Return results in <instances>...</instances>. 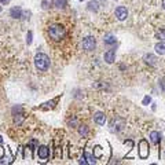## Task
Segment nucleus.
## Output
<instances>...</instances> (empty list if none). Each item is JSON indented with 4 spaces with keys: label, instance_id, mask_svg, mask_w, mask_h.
I'll list each match as a JSON object with an SVG mask.
<instances>
[{
    "label": "nucleus",
    "instance_id": "1",
    "mask_svg": "<svg viewBox=\"0 0 165 165\" xmlns=\"http://www.w3.org/2000/svg\"><path fill=\"white\" fill-rule=\"evenodd\" d=\"M48 35L54 41H61L65 37V35H66V29L61 24H52L48 28Z\"/></svg>",
    "mask_w": 165,
    "mask_h": 165
},
{
    "label": "nucleus",
    "instance_id": "2",
    "mask_svg": "<svg viewBox=\"0 0 165 165\" xmlns=\"http://www.w3.org/2000/svg\"><path fill=\"white\" fill-rule=\"evenodd\" d=\"M35 66L39 72H47L48 68H50V58L47 54L43 52H39V54L35 57Z\"/></svg>",
    "mask_w": 165,
    "mask_h": 165
},
{
    "label": "nucleus",
    "instance_id": "3",
    "mask_svg": "<svg viewBox=\"0 0 165 165\" xmlns=\"http://www.w3.org/2000/svg\"><path fill=\"white\" fill-rule=\"evenodd\" d=\"M81 46L85 51H94L95 50V46H96V40H95V37L88 36L81 41Z\"/></svg>",
    "mask_w": 165,
    "mask_h": 165
},
{
    "label": "nucleus",
    "instance_id": "4",
    "mask_svg": "<svg viewBox=\"0 0 165 165\" xmlns=\"http://www.w3.org/2000/svg\"><path fill=\"white\" fill-rule=\"evenodd\" d=\"M139 155L142 160L149 157V142L146 139H142L139 142Z\"/></svg>",
    "mask_w": 165,
    "mask_h": 165
},
{
    "label": "nucleus",
    "instance_id": "5",
    "mask_svg": "<svg viewBox=\"0 0 165 165\" xmlns=\"http://www.w3.org/2000/svg\"><path fill=\"white\" fill-rule=\"evenodd\" d=\"M37 155H39L40 160L46 161L50 157V149L47 146H37Z\"/></svg>",
    "mask_w": 165,
    "mask_h": 165
},
{
    "label": "nucleus",
    "instance_id": "6",
    "mask_svg": "<svg viewBox=\"0 0 165 165\" xmlns=\"http://www.w3.org/2000/svg\"><path fill=\"white\" fill-rule=\"evenodd\" d=\"M114 15L117 17V19H120V21H124V19H127V17H128V10H127L124 6H120V7L116 8Z\"/></svg>",
    "mask_w": 165,
    "mask_h": 165
},
{
    "label": "nucleus",
    "instance_id": "7",
    "mask_svg": "<svg viewBox=\"0 0 165 165\" xmlns=\"http://www.w3.org/2000/svg\"><path fill=\"white\" fill-rule=\"evenodd\" d=\"M94 121L96 122L98 125H103L105 121H106V116H105V113H102V111H96V113L94 114Z\"/></svg>",
    "mask_w": 165,
    "mask_h": 165
},
{
    "label": "nucleus",
    "instance_id": "8",
    "mask_svg": "<svg viewBox=\"0 0 165 165\" xmlns=\"http://www.w3.org/2000/svg\"><path fill=\"white\" fill-rule=\"evenodd\" d=\"M10 17L14 19L22 18V8L21 7H13L10 10Z\"/></svg>",
    "mask_w": 165,
    "mask_h": 165
},
{
    "label": "nucleus",
    "instance_id": "9",
    "mask_svg": "<svg viewBox=\"0 0 165 165\" xmlns=\"http://www.w3.org/2000/svg\"><path fill=\"white\" fill-rule=\"evenodd\" d=\"M116 59V50H109L108 52H105V61L108 63H113Z\"/></svg>",
    "mask_w": 165,
    "mask_h": 165
},
{
    "label": "nucleus",
    "instance_id": "10",
    "mask_svg": "<svg viewBox=\"0 0 165 165\" xmlns=\"http://www.w3.org/2000/svg\"><path fill=\"white\" fill-rule=\"evenodd\" d=\"M150 140L153 144H158L161 142V133L158 132V131H153V132L150 133Z\"/></svg>",
    "mask_w": 165,
    "mask_h": 165
},
{
    "label": "nucleus",
    "instance_id": "11",
    "mask_svg": "<svg viewBox=\"0 0 165 165\" xmlns=\"http://www.w3.org/2000/svg\"><path fill=\"white\" fill-rule=\"evenodd\" d=\"M154 50L157 54L160 55H165V41H161V43H157L154 47Z\"/></svg>",
    "mask_w": 165,
    "mask_h": 165
},
{
    "label": "nucleus",
    "instance_id": "12",
    "mask_svg": "<svg viewBox=\"0 0 165 165\" xmlns=\"http://www.w3.org/2000/svg\"><path fill=\"white\" fill-rule=\"evenodd\" d=\"M103 43L105 44H108V46H113V44H116V37L113 36V35H106L105 36V39H103Z\"/></svg>",
    "mask_w": 165,
    "mask_h": 165
},
{
    "label": "nucleus",
    "instance_id": "13",
    "mask_svg": "<svg viewBox=\"0 0 165 165\" xmlns=\"http://www.w3.org/2000/svg\"><path fill=\"white\" fill-rule=\"evenodd\" d=\"M143 59H144V62L149 63V65H154L155 63V57L154 55H151V54H146Z\"/></svg>",
    "mask_w": 165,
    "mask_h": 165
},
{
    "label": "nucleus",
    "instance_id": "14",
    "mask_svg": "<svg viewBox=\"0 0 165 165\" xmlns=\"http://www.w3.org/2000/svg\"><path fill=\"white\" fill-rule=\"evenodd\" d=\"M35 149H37V140H36V139H32L28 144H26V150L33 151Z\"/></svg>",
    "mask_w": 165,
    "mask_h": 165
},
{
    "label": "nucleus",
    "instance_id": "15",
    "mask_svg": "<svg viewBox=\"0 0 165 165\" xmlns=\"http://www.w3.org/2000/svg\"><path fill=\"white\" fill-rule=\"evenodd\" d=\"M88 132H90V129H88V127H87V125H80L79 127V133H80V135L87 136V135H88Z\"/></svg>",
    "mask_w": 165,
    "mask_h": 165
},
{
    "label": "nucleus",
    "instance_id": "16",
    "mask_svg": "<svg viewBox=\"0 0 165 165\" xmlns=\"http://www.w3.org/2000/svg\"><path fill=\"white\" fill-rule=\"evenodd\" d=\"M54 6H57L58 8H65L68 6V1H66V0H55Z\"/></svg>",
    "mask_w": 165,
    "mask_h": 165
},
{
    "label": "nucleus",
    "instance_id": "17",
    "mask_svg": "<svg viewBox=\"0 0 165 165\" xmlns=\"http://www.w3.org/2000/svg\"><path fill=\"white\" fill-rule=\"evenodd\" d=\"M98 6H99V4L96 3V1H90V3H88V10H91V11H98Z\"/></svg>",
    "mask_w": 165,
    "mask_h": 165
},
{
    "label": "nucleus",
    "instance_id": "18",
    "mask_svg": "<svg viewBox=\"0 0 165 165\" xmlns=\"http://www.w3.org/2000/svg\"><path fill=\"white\" fill-rule=\"evenodd\" d=\"M84 157H85V160H87V162H88V164H95V157H92V155L91 154H88V153H85V154H84Z\"/></svg>",
    "mask_w": 165,
    "mask_h": 165
},
{
    "label": "nucleus",
    "instance_id": "19",
    "mask_svg": "<svg viewBox=\"0 0 165 165\" xmlns=\"http://www.w3.org/2000/svg\"><path fill=\"white\" fill-rule=\"evenodd\" d=\"M51 4H52V0H44L43 3H41V6H43L44 10H48L51 7Z\"/></svg>",
    "mask_w": 165,
    "mask_h": 165
},
{
    "label": "nucleus",
    "instance_id": "20",
    "mask_svg": "<svg viewBox=\"0 0 165 165\" xmlns=\"http://www.w3.org/2000/svg\"><path fill=\"white\" fill-rule=\"evenodd\" d=\"M157 37L160 40H165V29H160V32H157Z\"/></svg>",
    "mask_w": 165,
    "mask_h": 165
},
{
    "label": "nucleus",
    "instance_id": "21",
    "mask_svg": "<svg viewBox=\"0 0 165 165\" xmlns=\"http://www.w3.org/2000/svg\"><path fill=\"white\" fill-rule=\"evenodd\" d=\"M160 85H161V90L165 92V77H162L161 81H160Z\"/></svg>",
    "mask_w": 165,
    "mask_h": 165
},
{
    "label": "nucleus",
    "instance_id": "22",
    "mask_svg": "<svg viewBox=\"0 0 165 165\" xmlns=\"http://www.w3.org/2000/svg\"><path fill=\"white\" fill-rule=\"evenodd\" d=\"M6 155V150H4L3 146H0V158H3Z\"/></svg>",
    "mask_w": 165,
    "mask_h": 165
},
{
    "label": "nucleus",
    "instance_id": "23",
    "mask_svg": "<svg viewBox=\"0 0 165 165\" xmlns=\"http://www.w3.org/2000/svg\"><path fill=\"white\" fill-rule=\"evenodd\" d=\"M26 43H28V44L32 43V32H28V39H26Z\"/></svg>",
    "mask_w": 165,
    "mask_h": 165
},
{
    "label": "nucleus",
    "instance_id": "24",
    "mask_svg": "<svg viewBox=\"0 0 165 165\" xmlns=\"http://www.w3.org/2000/svg\"><path fill=\"white\" fill-rule=\"evenodd\" d=\"M143 103L144 105H146V103H150V96H146V98H144V99H143Z\"/></svg>",
    "mask_w": 165,
    "mask_h": 165
},
{
    "label": "nucleus",
    "instance_id": "25",
    "mask_svg": "<svg viewBox=\"0 0 165 165\" xmlns=\"http://www.w3.org/2000/svg\"><path fill=\"white\" fill-rule=\"evenodd\" d=\"M10 0H0V4H7Z\"/></svg>",
    "mask_w": 165,
    "mask_h": 165
},
{
    "label": "nucleus",
    "instance_id": "26",
    "mask_svg": "<svg viewBox=\"0 0 165 165\" xmlns=\"http://www.w3.org/2000/svg\"><path fill=\"white\" fill-rule=\"evenodd\" d=\"M162 7H164V10H165V0H162Z\"/></svg>",
    "mask_w": 165,
    "mask_h": 165
},
{
    "label": "nucleus",
    "instance_id": "27",
    "mask_svg": "<svg viewBox=\"0 0 165 165\" xmlns=\"http://www.w3.org/2000/svg\"><path fill=\"white\" fill-rule=\"evenodd\" d=\"M0 11H1V7H0Z\"/></svg>",
    "mask_w": 165,
    "mask_h": 165
}]
</instances>
